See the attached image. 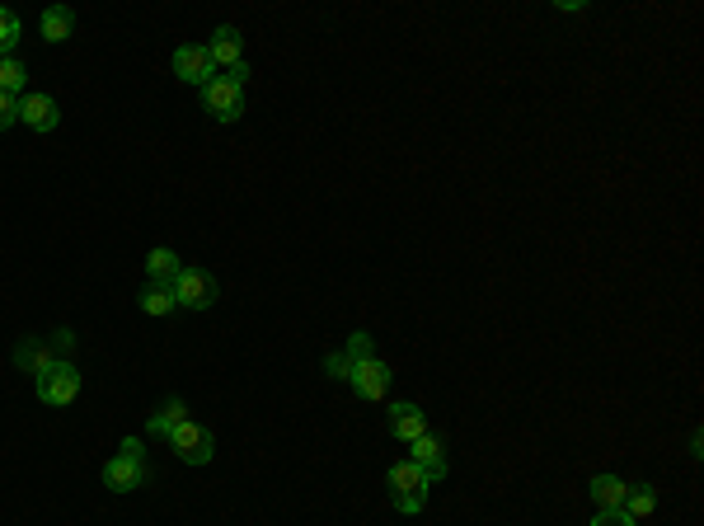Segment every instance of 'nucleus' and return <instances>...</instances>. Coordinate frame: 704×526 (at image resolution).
Wrapping results in <instances>:
<instances>
[{
	"mask_svg": "<svg viewBox=\"0 0 704 526\" xmlns=\"http://www.w3.org/2000/svg\"><path fill=\"white\" fill-rule=\"evenodd\" d=\"M15 43H19V15L0 10V57H15Z\"/></svg>",
	"mask_w": 704,
	"mask_h": 526,
	"instance_id": "obj_21",
	"label": "nucleus"
},
{
	"mask_svg": "<svg viewBox=\"0 0 704 526\" xmlns=\"http://www.w3.org/2000/svg\"><path fill=\"white\" fill-rule=\"evenodd\" d=\"M348 386L357 390L362 400H385V395H390V367H385L376 353H371V357H357V362H352Z\"/></svg>",
	"mask_w": 704,
	"mask_h": 526,
	"instance_id": "obj_5",
	"label": "nucleus"
},
{
	"mask_svg": "<svg viewBox=\"0 0 704 526\" xmlns=\"http://www.w3.org/2000/svg\"><path fill=\"white\" fill-rule=\"evenodd\" d=\"M592 526H639L629 512H620V508H611V512H597V522Z\"/></svg>",
	"mask_w": 704,
	"mask_h": 526,
	"instance_id": "obj_24",
	"label": "nucleus"
},
{
	"mask_svg": "<svg viewBox=\"0 0 704 526\" xmlns=\"http://www.w3.org/2000/svg\"><path fill=\"white\" fill-rule=\"evenodd\" d=\"M104 484L113 489V494H132V489H141L146 484V461H137V456H113V461L104 465Z\"/></svg>",
	"mask_w": 704,
	"mask_h": 526,
	"instance_id": "obj_8",
	"label": "nucleus"
},
{
	"mask_svg": "<svg viewBox=\"0 0 704 526\" xmlns=\"http://www.w3.org/2000/svg\"><path fill=\"white\" fill-rule=\"evenodd\" d=\"M226 76H230V80H235V85H240V90H245V80H249V66H245V62H240V66H235V71H226Z\"/></svg>",
	"mask_w": 704,
	"mask_h": 526,
	"instance_id": "obj_27",
	"label": "nucleus"
},
{
	"mask_svg": "<svg viewBox=\"0 0 704 526\" xmlns=\"http://www.w3.org/2000/svg\"><path fill=\"white\" fill-rule=\"evenodd\" d=\"M202 104H207V113H212L216 123H235L245 113V90L230 76H216L202 85Z\"/></svg>",
	"mask_w": 704,
	"mask_h": 526,
	"instance_id": "obj_3",
	"label": "nucleus"
},
{
	"mask_svg": "<svg viewBox=\"0 0 704 526\" xmlns=\"http://www.w3.org/2000/svg\"><path fill=\"white\" fill-rule=\"evenodd\" d=\"M592 503H597V512H611V508H625V494H629V484L625 480H615V475H592Z\"/></svg>",
	"mask_w": 704,
	"mask_h": 526,
	"instance_id": "obj_13",
	"label": "nucleus"
},
{
	"mask_svg": "<svg viewBox=\"0 0 704 526\" xmlns=\"http://www.w3.org/2000/svg\"><path fill=\"white\" fill-rule=\"evenodd\" d=\"M24 76H29V71H24L19 57H0V94H19L24 90Z\"/></svg>",
	"mask_w": 704,
	"mask_h": 526,
	"instance_id": "obj_20",
	"label": "nucleus"
},
{
	"mask_svg": "<svg viewBox=\"0 0 704 526\" xmlns=\"http://www.w3.org/2000/svg\"><path fill=\"white\" fill-rule=\"evenodd\" d=\"M390 433H395L399 442H418V437L428 433V418H423L418 404H395V409H390Z\"/></svg>",
	"mask_w": 704,
	"mask_h": 526,
	"instance_id": "obj_12",
	"label": "nucleus"
},
{
	"mask_svg": "<svg viewBox=\"0 0 704 526\" xmlns=\"http://www.w3.org/2000/svg\"><path fill=\"white\" fill-rule=\"evenodd\" d=\"M653 508H658V494H653V484H639V489H629V494H625V508H620V512H629V517L639 522V517H648Z\"/></svg>",
	"mask_w": 704,
	"mask_h": 526,
	"instance_id": "obj_19",
	"label": "nucleus"
},
{
	"mask_svg": "<svg viewBox=\"0 0 704 526\" xmlns=\"http://www.w3.org/2000/svg\"><path fill=\"white\" fill-rule=\"evenodd\" d=\"M390 494H395V508L404 512V517H414V512H423V503H428V475L418 470L414 461H395L390 465Z\"/></svg>",
	"mask_w": 704,
	"mask_h": 526,
	"instance_id": "obj_1",
	"label": "nucleus"
},
{
	"mask_svg": "<svg viewBox=\"0 0 704 526\" xmlns=\"http://www.w3.org/2000/svg\"><path fill=\"white\" fill-rule=\"evenodd\" d=\"M19 123H29L33 132H52V127L62 123L57 99H47V94H24V99H19Z\"/></svg>",
	"mask_w": 704,
	"mask_h": 526,
	"instance_id": "obj_10",
	"label": "nucleus"
},
{
	"mask_svg": "<svg viewBox=\"0 0 704 526\" xmlns=\"http://www.w3.org/2000/svg\"><path fill=\"white\" fill-rule=\"evenodd\" d=\"M19 123V99L15 94H0V132Z\"/></svg>",
	"mask_w": 704,
	"mask_h": 526,
	"instance_id": "obj_23",
	"label": "nucleus"
},
{
	"mask_svg": "<svg viewBox=\"0 0 704 526\" xmlns=\"http://www.w3.org/2000/svg\"><path fill=\"white\" fill-rule=\"evenodd\" d=\"M348 357H352V362H357V357H371V339H367V334H352V339H348Z\"/></svg>",
	"mask_w": 704,
	"mask_h": 526,
	"instance_id": "obj_25",
	"label": "nucleus"
},
{
	"mask_svg": "<svg viewBox=\"0 0 704 526\" xmlns=\"http://www.w3.org/2000/svg\"><path fill=\"white\" fill-rule=\"evenodd\" d=\"M118 451H123V456H137V461H146V451H141V437H127Z\"/></svg>",
	"mask_w": 704,
	"mask_h": 526,
	"instance_id": "obj_26",
	"label": "nucleus"
},
{
	"mask_svg": "<svg viewBox=\"0 0 704 526\" xmlns=\"http://www.w3.org/2000/svg\"><path fill=\"white\" fill-rule=\"evenodd\" d=\"M80 395V372L71 362H52L43 376H38V400L43 404H71Z\"/></svg>",
	"mask_w": 704,
	"mask_h": 526,
	"instance_id": "obj_6",
	"label": "nucleus"
},
{
	"mask_svg": "<svg viewBox=\"0 0 704 526\" xmlns=\"http://www.w3.org/2000/svg\"><path fill=\"white\" fill-rule=\"evenodd\" d=\"M216 296H221V282H216L207 268H184V273L174 278V301L188 306V310L216 306Z\"/></svg>",
	"mask_w": 704,
	"mask_h": 526,
	"instance_id": "obj_2",
	"label": "nucleus"
},
{
	"mask_svg": "<svg viewBox=\"0 0 704 526\" xmlns=\"http://www.w3.org/2000/svg\"><path fill=\"white\" fill-rule=\"evenodd\" d=\"M146 273H151L155 287H174V278L184 273V263H179L174 249H151V254H146Z\"/></svg>",
	"mask_w": 704,
	"mask_h": 526,
	"instance_id": "obj_14",
	"label": "nucleus"
},
{
	"mask_svg": "<svg viewBox=\"0 0 704 526\" xmlns=\"http://www.w3.org/2000/svg\"><path fill=\"white\" fill-rule=\"evenodd\" d=\"M324 372L334 376V381H348V376H352V357L348 353H329V357H324Z\"/></svg>",
	"mask_w": 704,
	"mask_h": 526,
	"instance_id": "obj_22",
	"label": "nucleus"
},
{
	"mask_svg": "<svg viewBox=\"0 0 704 526\" xmlns=\"http://www.w3.org/2000/svg\"><path fill=\"white\" fill-rule=\"evenodd\" d=\"M141 310H146V315H169V310H179V301H174V287H146V292H141Z\"/></svg>",
	"mask_w": 704,
	"mask_h": 526,
	"instance_id": "obj_18",
	"label": "nucleus"
},
{
	"mask_svg": "<svg viewBox=\"0 0 704 526\" xmlns=\"http://www.w3.org/2000/svg\"><path fill=\"white\" fill-rule=\"evenodd\" d=\"M409 447H414V456H409V461H414L418 470L428 475V484L446 480V470H451V465H446V451H442V442H437V437L423 433L418 442H409Z\"/></svg>",
	"mask_w": 704,
	"mask_h": 526,
	"instance_id": "obj_9",
	"label": "nucleus"
},
{
	"mask_svg": "<svg viewBox=\"0 0 704 526\" xmlns=\"http://www.w3.org/2000/svg\"><path fill=\"white\" fill-rule=\"evenodd\" d=\"M15 362H19V367H24V372L43 376L47 367H52V362H62V357H57V348H52V343H19Z\"/></svg>",
	"mask_w": 704,
	"mask_h": 526,
	"instance_id": "obj_15",
	"label": "nucleus"
},
{
	"mask_svg": "<svg viewBox=\"0 0 704 526\" xmlns=\"http://www.w3.org/2000/svg\"><path fill=\"white\" fill-rule=\"evenodd\" d=\"M184 418H188V404H184V400H169L160 414H151V433H155V437H169L174 428H179V423H184Z\"/></svg>",
	"mask_w": 704,
	"mask_h": 526,
	"instance_id": "obj_17",
	"label": "nucleus"
},
{
	"mask_svg": "<svg viewBox=\"0 0 704 526\" xmlns=\"http://www.w3.org/2000/svg\"><path fill=\"white\" fill-rule=\"evenodd\" d=\"M207 52H212L216 71L226 66V71H235V66L245 62V43H240V33L230 29V24H221V29L212 33V43H207Z\"/></svg>",
	"mask_w": 704,
	"mask_h": 526,
	"instance_id": "obj_11",
	"label": "nucleus"
},
{
	"mask_svg": "<svg viewBox=\"0 0 704 526\" xmlns=\"http://www.w3.org/2000/svg\"><path fill=\"white\" fill-rule=\"evenodd\" d=\"M174 76L188 80V85H207V80H216L221 71H216L207 47H179V52H174Z\"/></svg>",
	"mask_w": 704,
	"mask_h": 526,
	"instance_id": "obj_7",
	"label": "nucleus"
},
{
	"mask_svg": "<svg viewBox=\"0 0 704 526\" xmlns=\"http://www.w3.org/2000/svg\"><path fill=\"white\" fill-rule=\"evenodd\" d=\"M71 29H76V15H71L66 5H52V10L43 15V38H47V43H66Z\"/></svg>",
	"mask_w": 704,
	"mask_h": 526,
	"instance_id": "obj_16",
	"label": "nucleus"
},
{
	"mask_svg": "<svg viewBox=\"0 0 704 526\" xmlns=\"http://www.w3.org/2000/svg\"><path fill=\"white\" fill-rule=\"evenodd\" d=\"M165 442L179 451V461H188V465H207V461H212V451H216V437L207 433L202 423H193V418H184V423H179Z\"/></svg>",
	"mask_w": 704,
	"mask_h": 526,
	"instance_id": "obj_4",
	"label": "nucleus"
}]
</instances>
